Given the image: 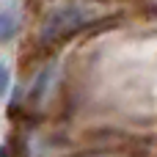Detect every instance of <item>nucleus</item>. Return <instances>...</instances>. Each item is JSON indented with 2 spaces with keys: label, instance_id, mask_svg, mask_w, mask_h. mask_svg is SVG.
<instances>
[{
  "label": "nucleus",
  "instance_id": "f257e3e1",
  "mask_svg": "<svg viewBox=\"0 0 157 157\" xmlns=\"http://www.w3.org/2000/svg\"><path fill=\"white\" fill-rule=\"evenodd\" d=\"M94 22V11L91 8H80V6H66V8H55L44 25H41V33H39V41L41 44H55L72 33H77L80 28L91 25Z\"/></svg>",
  "mask_w": 157,
  "mask_h": 157
},
{
  "label": "nucleus",
  "instance_id": "f03ea898",
  "mask_svg": "<svg viewBox=\"0 0 157 157\" xmlns=\"http://www.w3.org/2000/svg\"><path fill=\"white\" fill-rule=\"evenodd\" d=\"M17 11L14 8H0V41H8L14 39L17 33Z\"/></svg>",
  "mask_w": 157,
  "mask_h": 157
},
{
  "label": "nucleus",
  "instance_id": "7ed1b4c3",
  "mask_svg": "<svg viewBox=\"0 0 157 157\" xmlns=\"http://www.w3.org/2000/svg\"><path fill=\"white\" fill-rule=\"evenodd\" d=\"M8 83H11V72H8V66L0 61V97L8 91Z\"/></svg>",
  "mask_w": 157,
  "mask_h": 157
}]
</instances>
